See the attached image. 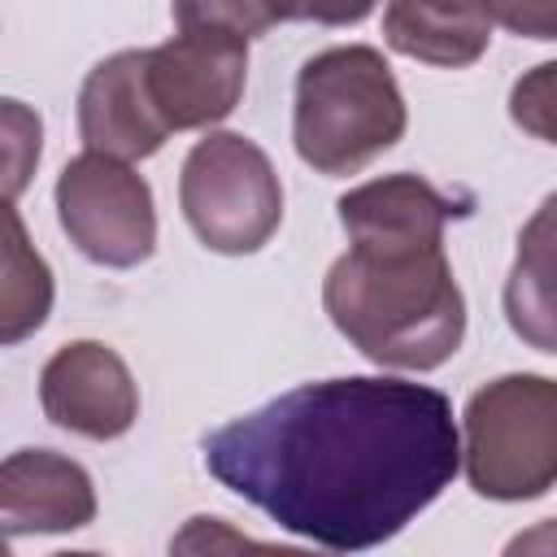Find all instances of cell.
<instances>
[{
	"label": "cell",
	"mask_w": 557,
	"mask_h": 557,
	"mask_svg": "<svg viewBox=\"0 0 557 557\" xmlns=\"http://www.w3.org/2000/svg\"><path fill=\"white\" fill-rule=\"evenodd\" d=\"M205 470L270 522L361 553L413 522L457 474L461 435L444 392L405 379H326L218 426Z\"/></svg>",
	"instance_id": "1"
},
{
	"label": "cell",
	"mask_w": 557,
	"mask_h": 557,
	"mask_svg": "<svg viewBox=\"0 0 557 557\" xmlns=\"http://www.w3.org/2000/svg\"><path fill=\"white\" fill-rule=\"evenodd\" d=\"M322 305L370 361L396 370H435L466 335V300L444 248H348L326 274Z\"/></svg>",
	"instance_id": "2"
},
{
	"label": "cell",
	"mask_w": 557,
	"mask_h": 557,
	"mask_svg": "<svg viewBox=\"0 0 557 557\" xmlns=\"http://www.w3.org/2000/svg\"><path fill=\"white\" fill-rule=\"evenodd\" d=\"M405 135V96L392 65L366 48H326L296 78L292 139L318 174H357Z\"/></svg>",
	"instance_id": "3"
},
{
	"label": "cell",
	"mask_w": 557,
	"mask_h": 557,
	"mask_svg": "<svg viewBox=\"0 0 557 557\" xmlns=\"http://www.w3.org/2000/svg\"><path fill=\"white\" fill-rule=\"evenodd\" d=\"M466 474L479 496L531 500L557 479V387L505 374L466 405Z\"/></svg>",
	"instance_id": "4"
},
{
	"label": "cell",
	"mask_w": 557,
	"mask_h": 557,
	"mask_svg": "<svg viewBox=\"0 0 557 557\" xmlns=\"http://www.w3.org/2000/svg\"><path fill=\"white\" fill-rule=\"evenodd\" d=\"M178 205L205 248L239 257V252H257L278 231L283 187L270 157L252 139L235 131H218L187 152L178 178Z\"/></svg>",
	"instance_id": "5"
},
{
	"label": "cell",
	"mask_w": 557,
	"mask_h": 557,
	"mask_svg": "<svg viewBox=\"0 0 557 557\" xmlns=\"http://www.w3.org/2000/svg\"><path fill=\"white\" fill-rule=\"evenodd\" d=\"M57 213L70 244L113 270H131L152 257L157 213L148 183L131 170V161L83 152L57 178Z\"/></svg>",
	"instance_id": "6"
},
{
	"label": "cell",
	"mask_w": 557,
	"mask_h": 557,
	"mask_svg": "<svg viewBox=\"0 0 557 557\" xmlns=\"http://www.w3.org/2000/svg\"><path fill=\"white\" fill-rule=\"evenodd\" d=\"M248 78V39L226 30H178L161 48H144V87L165 131L222 122Z\"/></svg>",
	"instance_id": "7"
},
{
	"label": "cell",
	"mask_w": 557,
	"mask_h": 557,
	"mask_svg": "<svg viewBox=\"0 0 557 557\" xmlns=\"http://www.w3.org/2000/svg\"><path fill=\"white\" fill-rule=\"evenodd\" d=\"M39 400L57 426L87 440H117L139 418V392L126 361L96 339L52 352L39 374Z\"/></svg>",
	"instance_id": "8"
},
{
	"label": "cell",
	"mask_w": 557,
	"mask_h": 557,
	"mask_svg": "<svg viewBox=\"0 0 557 557\" xmlns=\"http://www.w3.org/2000/svg\"><path fill=\"white\" fill-rule=\"evenodd\" d=\"M453 200L418 174H387L339 196V222L361 252H426L444 248Z\"/></svg>",
	"instance_id": "9"
},
{
	"label": "cell",
	"mask_w": 557,
	"mask_h": 557,
	"mask_svg": "<svg viewBox=\"0 0 557 557\" xmlns=\"http://www.w3.org/2000/svg\"><path fill=\"white\" fill-rule=\"evenodd\" d=\"M96 518V492L78 461L52 448H22L0 461V531L57 535Z\"/></svg>",
	"instance_id": "10"
},
{
	"label": "cell",
	"mask_w": 557,
	"mask_h": 557,
	"mask_svg": "<svg viewBox=\"0 0 557 557\" xmlns=\"http://www.w3.org/2000/svg\"><path fill=\"white\" fill-rule=\"evenodd\" d=\"M78 131L91 152L139 161L165 144V122L157 117L144 87V52H113L100 61L78 91Z\"/></svg>",
	"instance_id": "11"
},
{
	"label": "cell",
	"mask_w": 557,
	"mask_h": 557,
	"mask_svg": "<svg viewBox=\"0 0 557 557\" xmlns=\"http://www.w3.org/2000/svg\"><path fill=\"white\" fill-rule=\"evenodd\" d=\"M383 35L413 61L461 70L483 57L492 22L479 0H392L383 13Z\"/></svg>",
	"instance_id": "12"
},
{
	"label": "cell",
	"mask_w": 557,
	"mask_h": 557,
	"mask_svg": "<svg viewBox=\"0 0 557 557\" xmlns=\"http://www.w3.org/2000/svg\"><path fill=\"white\" fill-rule=\"evenodd\" d=\"M52 270L35 252L13 200H0V344H22L48 322Z\"/></svg>",
	"instance_id": "13"
},
{
	"label": "cell",
	"mask_w": 557,
	"mask_h": 557,
	"mask_svg": "<svg viewBox=\"0 0 557 557\" xmlns=\"http://www.w3.org/2000/svg\"><path fill=\"white\" fill-rule=\"evenodd\" d=\"M548 209L535 213L527 226L513 278L505 287V313L518 335H527L540 352H553V283H548Z\"/></svg>",
	"instance_id": "14"
},
{
	"label": "cell",
	"mask_w": 557,
	"mask_h": 557,
	"mask_svg": "<svg viewBox=\"0 0 557 557\" xmlns=\"http://www.w3.org/2000/svg\"><path fill=\"white\" fill-rule=\"evenodd\" d=\"M178 30H226L239 39L265 35L292 17V0H170Z\"/></svg>",
	"instance_id": "15"
},
{
	"label": "cell",
	"mask_w": 557,
	"mask_h": 557,
	"mask_svg": "<svg viewBox=\"0 0 557 557\" xmlns=\"http://www.w3.org/2000/svg\"><path fill=\"white\" fill-rule=\"evenodd\" d=\"M44 152V122L22 100H0V200H17Z\"/></svg>",
	"instance_id": "16"
},
{
	"label": "cell",
	"mask_w": 557,
	"mask_h": 557,
	"mask_svg": "<svg viewBox=\"0 0 557 557\" xmlns=\"http://www.w3.org/2000/svg\"><path fill=\"white\" fill-rule=\"evenodd\" d=\"M492 26H505L527 39H553L557 30V0H479Z\"/></svg>",
	"instance_id": "17"
},
{
	"label": "cell",
	"mask_w": 557,
	"mask_h": 557,
	"mask_svg": "<svg viewBox=\"0 0 557 557\" xmlns=\"http://www.w3.org/2000/svg\"><path fill=\"white\" fill-rule=\"evenodd\" d=\"M553 70L557 65H535V74L513 87V117L540 139H553Z\"/></svg>",
	"instance_id": "18"
},
{
	"label": "cell",
	"mask_w": 557,
	"mask_h": 557,
	"mask_svg": "<svg viewBox=\"0 0 557 557\" xmlns=\"http://www.w3.org/2000/svg\"><path fill=\"white\" fill-rule=\"evenodd\" d=\"M379 0H292V17H309L322 26H352L361 22Z\"/></svg>",
	"instance_id": "19"
},
{
	"label": "cell",
	"mask_w": 557,
	"mask_h": 557,
	"mask_svg": "<svg viewBox=\"0 0 557 557\" xmlns=\"http://www.w3.org/2000/svg\"><path fill=\"white\" fill-rule=\"evenodd\" d=\"M0 553H4V535H0Z\"/></svg>",
	"instance_id": "20"
}]
</instances>
